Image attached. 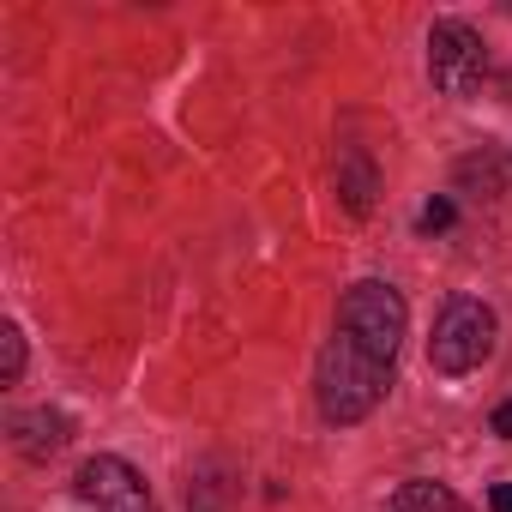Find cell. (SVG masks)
Listing matches in <instances>:
<instances>
[{
	"label": "cell",
	"mask_w": 512,
	"mask_h": 512,
	"mask_svg": "<svg viewBox=\"0 0 512 512\" xmlns=\"http://www.w3.org/2000/svg\"><path fill=\"white\" fill-rule=\"evenodd\" d=\"M392 392V368L380 356H368L350 332H332V344L320 350V368H314V398H320V416L326 422H362L380 410V398Z\"/></svg>",
	"instance_id": "1"
},
{
	"label": "cell",
	"mask_w": 512,
	"mask_h": 512,
	"mask_svg": "<svg viewBox=\"0 0 512 512\" xmlns=\"http://www.w3.org/2000/svg\"><path fill=\"white\" fill-rule=\"evenodd\" d=\"M494 356V308L476 296H452L434 320L428 338V368L434 374H470Z\"/></svg>",
	"instance_id": "2"
},
{
	"label": "cell",
	"mask_w": 512,
	"mask_h": 512,
	"mask_svg": "<svg viewBox=\"0 0 512 512\" xmlns=\"http://www.w3.org/2000/svg\"><path fill=\"white\" fill-rule=\"evenodd\" d=\"M404 296L392 290V284H380V278H362V284H350L344 290V302H338V332H350L368 356H380L386 368H392V356H398V344H404Z\"/></svg>",
	"instance_id": "3"
},
{
	"label": "cell",
	"mask_w": 512,
	"mask_h": 512,
	"mask_svg": "<svg viewBox=\"0 0 512 512\" xmlns=\"http://www.w3.org/2000/svg\"><path fill=\"white\" fill-rule=\"evenodd\" d=\"M482 73H488L482 37H476L470 25H458V19H440V25L428 31V79H434V91L470 97V91L482 85Z\"/></svg>",
	"instance_id": "4"
},
{
	"label": "cell",
	"mask_w": 512,
	"mask_h": 512,
	"mask_svg": "<svg viewBox=\"0 0 512 512\" xmlns=\"http://www.w3.org/2000/svg\"><path fill=\"white\" fill-rule=\"evenodd\" d=\"M79 500L91 512H151V494H145V476L127 464V458H85L79 470Z\"/></svg>",
	"instance_id": "5"
},
{
	"label": "cell",
	"mask_w": 512,
	"mask_h": 512,
	"mask_svg": "<svg viewBox=\"0 0 512 512\" xmlns=\"http://www.w3.org/2000/svg\"><path fill=\"white\" fill-rule=\"evenodd\" d=\"M380 512H470V506L452 488H440V482H398Z\"/></svg>",
	"instance_id": "6"
},
{
	"label": "cell",
	"mask_w": 512,
	"mask_h": 512,
	"mask_svg": "<svg viewBox=\"0 0 512 512\" xmlns=\"http://www.w3.org/2000/svg\"><path fill=\"white\" fill-rule=\"evenodd\" d=\"M61 446H67V416H55V410H31V416H19V452L49 458V452H61Z\"/></svg>",
	"instance_id": "7"
},
{
	"label": "cell",
	"mask_w": 512,
	"mask_h": 512,
	"mask_svg": "<svg viewBox=\"0 0 512 512\" xmlns=\"http://www.w3.org/2000/svg\"><path fill=\"white\" fill-rule=\"evenodd\" d=\"M0 374H7V386H19V374H25V332L19 326H0Z\"/></svg>",
	"instance_id": "8"
},
{
	"label": "cell",
	"mask_w": 512,
	"mask_h": 512,
	"mask_svg": "<svg viewBox=\"0 0 512 512\" xmlns=\"http://www.w3.org/2000/svg\"><path fill=\"white\" fill-rule=\"evenodd\" d=\"M344 169H350V181H344V199H350V211H368V193H374V175H368V163L350 151V157H344Z\"/></svg>",
	"instance_id": "9"
},
{
	"label": "cell",
	"mask_w": 512,
	"mask_h": 512,
	"mask_svg": "<svg viewBox=\"0 0 512 512\" xmlns=\"http://www.w3.org/2000/svg\"><path fill=\"white\" fill-rule=\"evenodd\" d=\"M452 217H458L452 199H428V205H422V229H428V235H434V229H452Z\"/></svg>",
	"instance_id": "10"
},
{
	"label": "cell",
	"mask_w": 512,
	"mask_h": 512,
	"mask_svg": "<svg viewBox=\"0 0 512 512\" xmlns=\"http://www.w3.org/2000/svg\"><path fill=\"white\" fill-rule=\"evenodd\" d=\"M488 512H512V482H494L488 488Z\"/></svg>",
	"instance_id": "11"
},
{
	"label": "cell",
	"mask_w": 512,
	"mask_h": 512,
	"mask_svg": "<svg viewBox=\"0 0 512 512\" xmlns=\"http://www.w3.org/2000/svg\"><path fill=\"white\" fill-rule=\"evenodd\" d=\"M494 434H506V440H512V404H500V410H494Z\"/></svg>",
	"instance_id": "12"
}]
</instances>
